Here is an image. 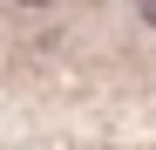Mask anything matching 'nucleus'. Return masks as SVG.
I'll use <instances>...</instances> for the list:
<instances>
[{
  "label": "nucleus",
  "instance_id": "obj_1",
  "mask_svg": "<svg viewBox=\"0 0 156 150\" xmlns=\"http://www.w3.org/2000/svg\"><path fill=\"white\" fill-rule=\"evenodd\" d=\"M136 7H143V21H149V28H156V0H136Z\"/></svg>",
  "mask_w": 156,
  "mask_h": 150
},
{
  "label": "nucleus",
  "instance_id": "obj_2",
  "mask_svg": "<svg viewBox=\"0 0 156 150\" xmlns=\"http://www.w3.org/2000/svg\"><path fill=\"white\" fill-rule=\"evenodd\" d=\"M20 7H48V0H20Z\"/></svg>",
  "mask_w": 156,
  "mask_h": 150
}]
</instances>
